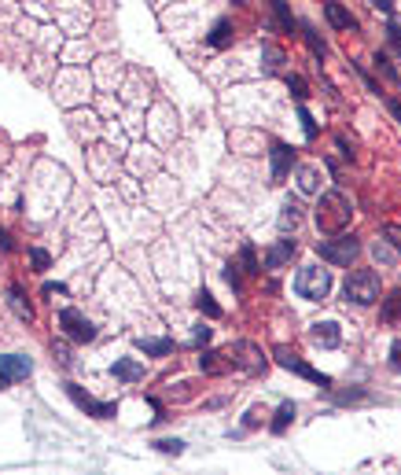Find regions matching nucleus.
<instances>
[{
	"label": "nucleus",
	"instance_id": "obj_28",
	"mask_svg": "<svg viewBox=\"0 0 401 475\" xmlns=\"http://www.w3.org/2000/svg\"><path fill=\"white\" fill-rule=\"evenodd\" d=\"M368 391H361V387H350V391H335V402L339 405H354V402H368Z\"/></svg>",
	"mask_w": 401,
	"mask_h": 475
},
{
	"label": "nucleus",
	"instance_id": "obj_9",
	"mask_svg": "<svg viewBox=\"0 0 401 475\" xmlns=\"http://www.w3.org/2000/svg\"><path fill=\"white\" fill-rule=\"evenodd\" d=\"M294 251H299V243H294V240H288V236L276 240L273 247L265 251V269H269V273H276V269H283V265H288V262L294 258Z\"/></svg>",
	"mask_w": 401,
	"mask_h": 475
},
{
	"label": "nucleus",
	"instance_id": "obj_27",
	"mask_svg": "<svg viewBox=\"0 0 401 475\" xmlns=\"http://www.w3.org/2000/svg\"><path fill=\"white\" fill-rule=\"evenodd\" d=\"M196 310H199V313H206V317H221V306L214 302V295L206 291V288L196 295Z\"/></svg>",
	"mask_w": 401,
	"mask_h": 475
},
{
	"label": "nucleus",
	"instance_id": "obj_31",
	"mask_svg": "<svg viewBox=\"0 0 401 475\" xmlns=\"http://www.w3.org/2000/svg\"><path fill=\"white\" fill-rule=\"evenodd\" d=\"M52 354H56V361H59L63 368H70V365H74V357H70V346L63 343V339H52Z\"/></svg>",
	"mask_w": 401,
	"mask_h": 475
},
{
	"label": "nucleus",
	"instance_id": "obj_15",
	"mask_svg": "<svg viewBox=\"0 0 401 475\" xmlns=\"http://www.w3.org/2000/svg\"><path fill=\"white\" fill-rule=\"evenodd\" d=\"M269 11H273V19H276L280 33H294V30H299V22H294L291 8H288V0H269Z\"/></svg>",
	"mask_w": 401,
	"mask_h": 475
},
{
	"label": "nucleus",
	"instance_id": "obj_40",
	"mask_svg": "<svg viewBox=\"0 0 401 475\" xmlns=\"http://www.w3.org/2000/svg\"><path fill=\"white\" fill-rule=\"evenodd\" d=\"M383 236L391 240L394 247H398V254H401V225H386V228H383Z\"/></svg>",
	"mask_w": 401,
	"mask_h": 475
},
{
	"label": "nucleus",
	"instance_id": "obj_12",
	"mask_svg": "<svg viewBox=\"0 0 401 475\" xmlns=\"http://www.w3.org/2000/svg\"><path fill=\"white\" fill-rule=\"evenodd\" d=\"M324 15H328V26H331V30H357V19L339 4V0H328V4H324Z\"/></svg>",
	"mask_w": 401,
	"mask_h": 475
},
{
	"label": "nucleus",
	"instance_id": "obj_13",
	"mask_svg": "<svg viewBox=\"0 0 401 475\" xmlns=\"http://www.w3.org/2000/svg\"><path fill=\"white\" fill-rule=\"evenodd\" d=\"M309 336H313L317 346H339V343H343V332H339V325H335V320H317Z\"/></svg>",
	"mask_w": 401,
	"mask_h": 475
},
{
	"label": "nucleus",
	"instance_id": "obj_32",
	"mask_svg": "<svg viewBox=\"0 0 401 475\" xmlns=\"http://www.w3.org/2000/svg\"><path fill=\"white\" fill-rule=\"evenodd\" d=\"M225 284L232 291H243V277H239V262H228L225 265Z\"/></svg>",
	"mask_w": 401,
	"mask_h": 475
},
{
	"label": "nucleus",
	"instance_id": "obj_39",
	"mask_svg": "<svg viewBox=\"0 0 401 475\" xmlns=\"http://www.w3.org/2000/svg\"><path fill=\"white\" fill-rule=\"evenodd\" d=\"M386 41H391V45L398 48V52H401V30H398V22H394V19L386 22Z\"/></svg>",
	"mask_w": 401,
	"mask_h": 475
},
{
	"label": "nucleus",
	"instance_id": "obj_23",
	"mask_svg": "<svg viewBox=\"0 0 401 475\" xmlns=\"http://www.w3.org/2000/svg\"><path fill=\"white\" fill-rule=\"evenodd\" d=\"M299 188L306 192V196H317L320 192V170L317 166H302L299 170Z\"/></svg>",
	"mask_w": 401,
	"mask_h": 475
},
{
	"label": "nucleus",
	"instance_id": "obj_6",
	"mask_svg": "<svg viewBox=\"0 0 401 475\" xmlns=\"http://www.w3.org/2000/svg\"><path fill=\"white\" fill-rule=\"evenodd\" d=\"M273 357H276V365H280V368H288V372H294V376H302V380H309V383H320V387H328V391H331V376L317 372L313 365H306L302 357L291 350V346H273Z\"/></svg>",
	"mask_w": 401,
	"mask_h": 475
},
{
	"label": "nucleus",
	"instance_id": "obj_47",
	"mask_svg": "<svg viewBox=\"0 0 401 475\" xmlns=\"http://www.w3.org/2000/svg\"><path fill=\"white\" fill-rule=\"evenodd\" d=\"M8 383H11V380L4 376V372H0V391H4V387H8Z\"/></svg>",
	"mask_w": 401,
	"mask_h": 475
},
{
	"label": "nucleus",
	"instance_id": "obj_37",
	"mask_svg": "<svg viewBox=\"0 0 401 475\" xmlns=\"http://www.w3.org/2000/svg\"><path fill=\"white\" fill-rule=\"evenodd\" d=\"M210 336H214V328L199 325L196 332H191V346H206V343H210Z\"/></svg>",
	"mask_w": 401,
	"mask_h": 475
},
{
	"label": "nucleus",
	"instance_id": "obj_29",
	"mask_svg": "<svg viewBox=\"0 0 401 475\" xmlns=\"http://www.w3.org/2000/svg\"><path fill=\"white\" fill-rule=\"evenodd\" d=\"M30 265H33V273H45V269L52 265V254L45 247H30Z\"/></svg>",
	"mask_w": 401,
	"mask_h": 475
},
{
	"label": "nucleus",
	"instance_id": "obj_33",
	"mask_svg": "<svg viewBox=\"0 0 401 475\" xmlns=\"http://www.w3.org/2000/svg\"><path fill=\"white\" fill-rule=\"evenodd\" d=\"M288 88H291V96L299 100V104H302V100L309 96V88H306V81L299 78V74H288Z\"/></svg>",
	"mask_w": 401,
	"mask_h": 475
},
{
	"label": "nucleus",
	"instance_id": "obj_10",
	"mask_svg": "<svg viewBox=\"0 0 401 475\" xmlns=\"http://www.w3.org/2000/svg\"><path fill=\"white\" fill-rule=\"evenodd\" d=\"M269 159H273V185H283V177H288L291 166H294V148L276 140L273 151H269Z\"/></svg>",
	"mask_w": 401,
	"mask_h": 475
},
{
	"label": "nucleus",
	"instance_id": "obj_5",
	"mask_svg": "<svg viewBox=\"0 0 401 475\" xmlns=\"http://www.w3.org/2000/svg\"><path fill=\"white\" fill-rule=\"evenodd\" d=\"M317 254L328 265H354V258L361 254V240L354 233H339V236H331V240H320L317 243Z\"/></svg>",
	"mask_w": 401,
	"mask_h": 475
},
{
	"label": "nucleus",
	"instance_id": "obj_2",
	"mask_svg": "<svg viewBox=\"0 0 401 475\" xmlns=\"http://www.w3.org/2000/svg\"><path fill=\"white\" fill-rule=\"evenodd\" d=\"M221 354H225L228 372H243V376H265V368H269V357L262 354V346H254L251 339L228 343Z\"/></svg>",
	"mask_w": 401,
	"mask_h": 475
},
{
	"label": "nucleus",
	"instance_id": "obj_43",
	"mask_svg": "<svg viewBox=\"0 0 401 475\" xmlns=\"http://www.w3.org/2000/svg\"><path fill=\"white\" fill-rule=\"evenodd\" d=\"M335 144H339V151H343V159H354V148L346 144V137H339V140H335Z\"/></svg>",
	"mask_w": 401,
	"mask_h": 475
},
{
	"label": "nucleus",
	"instance_id": "obj_8",
	"mask_svg": "<svg viewBox=\"0 0 401 475\" xmlns=\"http://www.w3.org/2000/svg\"><path fill=\"white\" fill-rule=\"evenodd\" d=\"M63 391H67V398L81 409V413L96 416V420H114V413H118V402H96L88 391H81L77 383H63Z\"/></svg>",
	"mask_w": 401,
	"mask_h": 475
},
{
	"label": "nucleus",
	"instance_id": "obj_44",
	"mask_svg": "<svg viewBox=\"0 0 401 475\" xmlns=\"http://www.w3.org/2000/svg\"><path fill=\"white\" fill-rule=\"evenodd\" d=\"M386 107H391V114L401 122V100H386Z\"/></svg>",
	"mask_w": 401,
	"mask_h": 475
},
{
	"label": "nucleus",
	"instance_id": "obj_35",
	"mask_svg": "<svg viewBox=\"0 0 401 475\" xmlns=\"http://www.w3.org/2000/svg\"><path fill=\"white\" fill-rule=\"evenodd\" d=\"M299 122H302V130H306V140H313L317 137V122H313V114H309L306 107H299Z\"/></svg>",
	"mask_w": 401,
	"mask_h": 475
},
{
	"label": "nucleus",
	"instance_id": "obj_7",
	"mask_svg": "<svg viewBox=\"0 0 401 475\" xmlns=\"http://www.w3.org/2000/svg\"><path fill=\"white\" fill-rule=\"evenodd\" d=\"M59 328H63V336L74 339V343H93L96 339V325L81 310H74V306H63L59 310Z\"/></svg>",
	"mask_w": 401,
	"mask_h": 475
},
{
	"label": "nucleus",
	"instance_id": "obj_30",
	"mask_svg": "<svg viewBox=\"0 0 401 475\" xmlns=\"http://www.w3.org/2000/svg\"><path fill=\"white\" fill-rule=\"evenodd\" d=\"M262 56H265V67H269V70H280V67H283V48L265 45V48H262Z\"/></svg>",
	"mask_w": 401,
	"mask_h": 475
},
{
	"label": "nucleus",
	"instance_id": "obj_42",
	"mask_svg": "<svg viewBox=\"0 0 401 475\" xmlns=\"http://www.w3.org/2000/svg\"><path fill=\"white\" fill-rule=\"evenodd\" d=\"M372 8L383 11V15H394V4H391V0H372Z\"/></svg>",
	"mask_w": 401,
	"mask_h": 475
},
{
	"label": "nucleus",
	"instance_id": "obj_22",
	"mask_svg": "<svg viewBox=\"0 0 401 475\" xmlns=\"http://www.w3.org/2000/svg\"><path fill=\"white\" fill-rule=\"evenodd\" d=\"M299 225H302V207L294 199H288V203H283V214H280V228H283V233H288V228L294 233Z\"/></svg>",
	"mask_w": 401,
	"mask_h": 475
},
{
	"label": "nucleus",
	"instance_id": "obj_21",
	"mask_svg": "<svg viewBox=\"0 0 401 475\" xmlns=\"http://www.w3.org/2000/svg\"><path fill=\"white\" fill-rule=\"evenodd\" d=\"M372 258H376L379 265H394V262H398V247H394V243L383 236V240L372 243Z\"/></svg>",
	"mask_w": 401,
	"mask_h": 475
},
{
	"label": "nucleus",
	"instance_id": "obj_19",
	"mask_svg": "<svg viewBox=\"0 0 401 475\" xmlns=\"http://www.w3.org/2000/svg\"><path fill=\"white\" fill-rule=\"evenodd\" d=\"M111 372H114V376H118L122 383H133V380L144 376V368H140V361H133V357H122V361H114Z\"/></svg>",
	"mask_w": 401,
	"mask_h": 475
},
{
	"label": "nucleus",
	"instance_id": "obj_34",
	"mask_svg": "<svg viewBox=\"0 0 401 475\" xmlns=\"http://www.w3.org/2000/svg\"><path fill=\"white\" fill-rule=\"evenodd\" d=\"M155 449H159V453L180 457V453H184V442H180V439H159V442H155Z\"/></svg>",
	"mask_w": 401,
	"mask_h": 475
},
{
	"label": "nucleus",
	"instance_id": "obj_38",
	"mask_svg": "<svg viewBox=\"0 0 401 475\" xmlns=\"http://www.w3.org/2000/svg\"><path fill=\"white\" fill-rule=\"evenodd\" d=\"M262 416H265V413H262V409H258V405H254V409H251V413H247V416H243V431H251V428H258V423H262Z\"/></svg>",
	"mask_w": 401,
	"mask_h": 475
},
{
	"label": "nucleus",
	"instance_id": "obj_41",
	"mask_svg": "<svg viewBox=\"0 0 401 475\" xmlns=\"http://www.w3.org/2000/svg\"><path fill=\"white\" fill-rule=\"evenodd\" d=\"M391 368H394V372H401V339L391 346Z\"/></svg>",
	"mask_w": 401,
	"mask_h": 475
},
{
	"label": "nucleus",
	"instance_id": "obj_45",
	"mask_svg": "<svg viewBox=\"0 0 401 475\" xmlns=\"http://www.w3.org/2000/svg\"><path fill=\"white\" fill-rule=\"evenodd\" d=\"M11 247H15V243H11V236L4 233V228H0V251H11Z\"/></svg>",
	"mask_w": 401,
	"mask_h": 475
},
{
	"label": "nucleus",
	"instance_id": "obj_48",
	"mask_svg": "<svg viewBox=\"0 0 401 475\" xmlns=\"http://www.w3.org/2000/svg\"><path fill=\"white\" fill-rule=\"evenodd\" d=\"M232 4H243V0H232Z\"/></svg>",
	"mask_w": 401,
	"mask_h": 475
},
{
	"label": "nucleus",
	"instance_id": "obj_20",
	"mask_svg": "<svg viewBox=\"0 0 401 475\" xmlns=\"http://www.w3.org/2000/svg\"><path fill=\"white\" fill-rule=\"evenodd\" d=\"M239 269H243V273H251V277H262V262H258L254 243H243V247H239Z\"/></svg>",
	"mask_w": 401,
	"mask_h": 475
},
{
	"label": "nucleus",
	"instance_id": "obj_24",
	"mask_svg": "<svg viewBox=\"0 0 401 475\" xmlns=\"http://www.w3.org/2000/svg\"><path fill=\"white\" fill-rule=\"evenodd\" d=\"M136 346L144 354L151 357H166V354H173V339H136Z\"/></svg>",
	"mask_w": 401,
	"mask_h": 475
},
{
	"label": "nucleus",
	"instance_id": "obj_17",
	"mask_svg": "<svg viewBox=\"0 0 401 475\" xmlns=\"http://www.w3.org/2000/svg\"><path fill=\"white\" fill-rule=\"evenodd\" d=\"M199 368L206 372V376H225V372H228V365H225V354H221V350H203V357H199Z\"/></svg>",
	"mask_w": 401,
	"mask_h": 475
},
{
	"label": "nucleus",
	"instance_id": "obj_1",
	"mask_svg": "<svg viewBox=\"0 0 401 475\" xmlns=\"http://www.w3.org/2000/svg\"><path fill=\"white\" fill-rule=\"evenodd\" d=\"M350 217H354V207H350V199H346L343 192H324V196H320V203H317V228L324 236L346 233Z\"/></svg>",
	"mask_w": 401,
	"mask_h": 475
},
{
	"label": "nucleus",
	"instance_id": "obj_46",
	"mask_svg": "<svg viewBox=\"0 0 401 475\" xmlns=\"http://www.w3.org/2000/svg\"><path fill=\"white\" fill-rule=\"evenodd\" d=\"M45 295H67V288L63 284H45Z\"/></svg>",
	"mask_w": 401,
	"mask_h": 475
},
{
	"label": "nucleus",
	"instance_id": "obj_11",
	"mask_svg": "<svg viewBox=\"0 0 401 475\" xmlns=\"http://www.w3.org/2000/svg\"><path fill=\"white\" fill-rule=\"evenodd\" d=\"M0 372L15 383V380H26L33 372V361L26 354H0Z\"/></svg>",
	"mask_w": 401,
	"mask_h": 475
},
{
	"label": "nucleus",
	"instance_id": "obj_16",
	"mask_svg": "<svg viewBox=\"0 0 401 475\" xmlns=\"http://www.w3.org/2000/svg\"><path fill=\"white\" fill-rule=\"evenodd\" d=\"M379 317L386 320V325H398L401 320V288H394L391 295L379 299Z\"/></svg>",
	"mask_w": 401,
	"mask_h": 475
},
{
	"label": "nucleus",
	"instance_id": "obj_14",
	"mask_svg": "<svg viewBox=\"0 0 401 475\" xmlns=\"http://www.w3.org/2000/svg\"><path fill=\"white\" fill-rule=\"evenodd\" d=\"M8 306H11V313H15L19 320H33V306H30V299H26V291L19 284L8 288Z\"/></svg>",
	"mask_w": 401,
	"mask_h": 475
},
{
	"label": "nucleus",
	"instance_id": "obj_18",
	"mask_svg": "<svg viewBox=\"0 0 401 475\" xmlns=\"http://www.w3.org/2000/svg\"><path fill=\"white\" fill-rule=\"evenodd\" d=\"M206 45H210V48H228L232 45V22L228 19H217L214 30L206 33Z\"/></svg>",
	"mask_w": 401,
	"mask_h": 475
},
{
	"label": "nucleus",
	"instance_id": "obj_3",
	"mask_svg": "<svg viewBox=\"0 0 401 475\" xmlns=\"http://www.w3.org/2000/svg\"><path fill=\"white\" fill-rule=\"evenodd\" d=\"M343 295L354 306H376L383 299L379 273H376V269H354V273L346 277V284H343Z\"/></svg>",
	"mask_w": 401,
	"mask_h": 475
},
{
	"label": "nucleus",
	"instance_id": "obj_26",
	"mask_svg": "<svg viewBox=\"0 0 401 475\" xmlns=\"http://www.w3.org/2000/svg\"><path fill=\"white\" fill-rule=\"evenodd\" d=\"M294 420V402H283L280 409H276V416H273V423H269V431L273 435H283L288 431V423Z\"/></svg>",
	"mask_w": 401,
	"mask_h": 475
},
{
	"label": "nucleus",
	"instance_id": "obj_36",
	"mask_svg": "<svg viewBox=\"0 0 401 475\" xmlns=\"http://www.w3.org/2000/svg\"><path fill=\"white\" fill-rule=\"evenodd\" d=\"M372 63H376V70H379V74H386V78H391V81H398V70L391 67V59H386L383 52H379L376 59H372Z\"/></svg>",
	"mask_w": 401,
	"mask_h": 475
},
{
	"label": "nucleus",
	"instance_id": "obj_4",
	"mask_svg": "<svg viewBox=\"0 0 401 475\" xmlns=\"http://www.w3.org/2000/svg\"><path fill=\"white\" fill-rule=\"evenodd\" d=\"M294 295L306 302H324L331 295V273L324 265H302L294 277Z\"/></svg>",
	"mask_w": 401,
	"mask_h": 475
},
{
	"label": "nucleus",
	"instance_id": "obj_25",
	"mask_svg": "<svg viewBox=\"0 0 401 475\" xmlns=\"http://www.w3.org/2000/svg\"><path fill=\"white\" fill-rule=\"evenodd\" d=\"M302 37H306V45H309V52H313L317 59H324L328 56V45H324V37H320L309 22H302Z\"/></svg>",
	"mask_w": 401,
	"mask_h": 475
}]
</instances>
